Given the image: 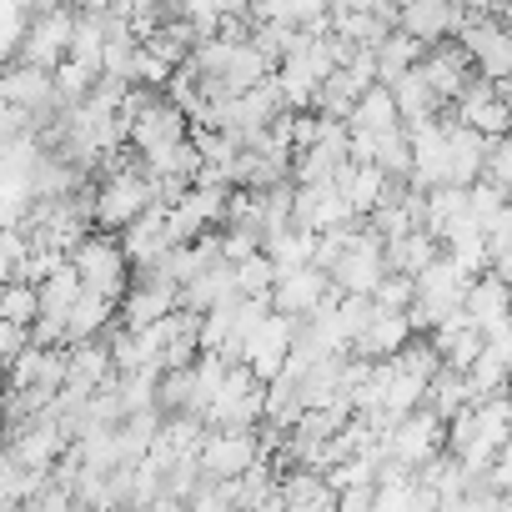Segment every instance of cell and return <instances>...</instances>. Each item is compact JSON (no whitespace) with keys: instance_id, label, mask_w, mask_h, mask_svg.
I'll return each mask as SVG.
<instances>
[{"instance_id":"obj_1","label":"cell","mask_w":512,"mask_h":512,"mask_svg":"<svg viewBox=\"0 0 512 512\" xmlns=\"http://www.w3.org/2000/svg\"><path fill=\"white\" fill-rule=\"evenodd\" d=\"M71 267H76L81 287L96 292V297L121 302V297L131 292V262H126V251H121V241H116L111 231H101V236H96V231L81 236L76 251H71Z\"/></svg>"},{"instance_id":"obj_2","label":"cell","mask_w":512,"mask_h":512,"mask_svg":"<svg viewBox=\"0 0 512 512\" xmlns=\"http://www.w3.org/2000/svg\"><path fill=\"white\" fill-rule=\"evenodd\" d=\"M146 206H156V181L146 176V166L136 161H126L121 171H111V176H101V186H96V226L101 231H126Z\"/></svg>"},{"instance_id":"obj_3","label":"cell","mask_w":512,"mask_h":512,"mask_svg":"<svg viewBox=\"0 0 512 512\" xmlns=\"http://www.w3.org/2000/svg\"><path fill=\"white\" fill-rule=\"evenodd\" d=\"M442 442H447V422H442L432 407H417V412L392 417V422L382 427V452H387L392 462H407L412 472H417L422 462H432V457L442 452Z\"/></svg>"},{"instance_id":"obj_4","label":"cell","mask_w":512,"mask_h":512,"mask_svg":"<svg viewBox=\"0 0 512 512\" xmlns=\"http://www.w3.org/2000/svg\"><path fill=\"white\" fill-rule=\"evenodd\" d=\"M382 251H387V241H382L367 221H357V231H352L347 251L337 256V267L327 272V277H332V287H337V292H347V297H372V292H377V282L387 277Z\"/></svg>"},{"instance_id":"obj_5","label":"cell","mask_w":512,"mask_h":512,"mask_svg":"<svg viewBox=\"0 0 512 512\" xmlns=\"http://www.w3.org/2000/svg\"><path fill=\"white\" fill-rule=\"evenodd\" d=\"M76 16H81V11H71V6L36 11L31 26H26V41H21V61H26V66H41V71H56V66L71 56Z\"/></svg>"},{"instance_id":"obj_6","label":"cell","mask_w":512,"mask_h":512,"mask_svg":"<svg viewBox=\"0 0 512 512\" xmlns=\"http://www.w3.org/2000/svg\"><path fill=\"white\" fill-rule=\"evenodd\" d=\"M196 462H201L206 477L236 482V477L251 472L256 462H267V452H262V437H256V432H221V427H206V442H201Z\"/></svg>"},{"instance_id":"obj_7","label":"cell","mask_w":512,"mask_h":512,"mask_svg":"<svg viewBox=\"0 0 512 512\" xmlns=\"http://www.w3.org/2000/svg\"><path fill=\"white\" fill-rule=\"evenodd\" d=\"M191 136V121H186V111L171 101V96H161V91H151L146 96V106L131 116V126H126V141L136 146V156H151V151H161V146H171V141H186Z\"/></svg>"},{"instance_id":"obj_8","label":"cell","mask_w":512,"mask_h":512,"mask_svg":"<svg viewBox=\"0 0 512 512\" xmlns=\"http://www.w3.org/2000/svg\"><path fill=\"white\" fill-rule=\"evenodd\" d=\"M292 337H297V322L282 317V312H267L262 322H256V332L246 337V352H241V362L251 367L256 382L282 377V367H287V357H292Z\"/></svg>"},{"instance_id":"obj_9","label":"cell","mask_w":512,"mask_h":512,"mask_svg":"<svg viewBox=\"0 0 512 512\" xmlns=\"http://www.w3.org/2000/svg\"><path fill=\"white\" fill-rule=\"evenodd\" d=\"M362 216L347 206V196L327 181V186H297V201H292V226H307V231H337V226H357Z\"/></svg>"},{"instance_id":"obj_10","label":"cell","mask_w":512,"mask_h":512,"mask_svg":"<svg viewBox=\"0 0 512 512\" xmlns=\"http://www.w3.org/2000/svg\"><path fill=\"white\" fill-rule=\"evenodd\" d=\"M332 292H337V287H332V277H327L322 267H302V272L277 277V287H272V312H282V317L302 322V317H312Z\"/></svg>"},{"instance_id":"obj_11","label":"cell","mask_w":512,"mask_h":512,"mask_svg":"<svg viewBox=\"0 0 512 512\" xmlns=\"http://www.w3.org/2000/svg\"><path fill=\"white\" fill-rule=\"evenodd\" d=\"M462 16L467 11L457 6V0H412V6H402V16H397V31H407L422 46H442L462 31Z\"/></svg>"},{"instance_id":"obj_12","label":"cell","mask_w":512,"mask_h":512,"mask_svg":"<svg viewBox=\"0 0 512 512\" xmlns=\"http://www.w3.org/2000/svg\"><path fill=\"white\" fill-rule=\"evenodd\" d=\"M422 76H427V86L437 91V101L442 106H457V96L467 91V81L477 76L472 71V56L457 46V41H442V46H427V56H422V66H417Z\"/></svg>"},{"instance_id":"obj_13","label":"cell","mask_w":512,"mask_h":512,"mask_svg":"<svg viewBox=\"0 0 512 512\" xmlns=\"http://www.w3.org/2000/svg\"><path fill=\"white\" fill-rule=\"evenodd\" d=\"M166 211H171V206H161V201H156V206H146V211H141V216H136L126 231H116V241H121V251H126V262H131L136 272H141V267H156L161 256L171 251V236H166Z\"/></svg>"},{"instance_id":"obj_14","label":"cell","mask_w":512,"mask_h":512,"mask_svg":"<svg viewBox=\"0 0 512 512\" xmlns=\"http://www.w3.org/2000/svg\"><path fill=\"white\" fill-rule=\"evenodd\" d=\"M447 121V186H472L482 181V156H487V136H477L472 126L457 121V111H442Z\"/></svg>"},{"instance_id":"obj_15","label":"cell","mask_w":512,"mask_h":512,"mask_svg":"<svg viewBox=\"0 0 512 512\" xmlns=\"http://www.w3.org/2000/svg\"><path fill=\"white\" fill-rule=\"evenodd\" d=\"M176 292H181V287H171V282L136 277V282H131V292L121 297V327H131V332H146L151 322L171 317V312L181 307V302H176Z\"/></svg>"},{"instance_id":"obj_16","label":"cell","mask_w":512,"mask_h":512,"mask_svg":"<svg viewBox=\"0 0 512 512\" xmlns=\"http://www.w3.org/2000/svg\"><path fill=\"white\" fill-rule=\"evenodd\" d=\"M462 317L487 337L492 327H502V322L512 317V287H507L502 277H492V272L472 277V282H467V297H462Z\"/></svg>"},{"instance_id":"obj_17","label":"cell","mask_w":512,"mask_h":512,"mask_svg":"<svg viewBox=\"0 0 512 512\" xmlns=\"http://www.w3.org/2000/svg\"><path fill=\"white\" fill-rule=\"evenodd\" d=\"M176 302H181V312H196V317H206V312H216V307H231V302H241L231 262H216V267L196 272V277H191V282L176 292Z\"/></svg>"},{"instance_id":"obj_18","label":"cell","mask_w":512,"mask_h":512,"mask_svg":"<svg viewBox=\"0 0 512 512\" xmlns=\"http://www.w3.org/2000/svg\"><path fill=\"white\" fill-rule=\"evenodd\" d=\"M116 382V367H111V347L106 337L101 342H76L66 347V387L81 392V397H96L101 387Z\"/></svg>"},{"instance_id":"obj_19","label":"cell","mask_w":512,"mask_h":512,"mask_svg":"<svg viewBox=\"0 0 512 512\" xmlns=\"http://www.w3.org/2000/svg\"><path fill=\"white\" fill-rule=\"evenodd\" d=\"M412 337H417V332H412L407 312H382V307H377L372 327L352 342V357H362V362H387V357H397Z\"/></svg>"},{"instance_id":"obj_20","label":"cell","mask_w":512,"mask_h":512,"mask_svg":"<svg viewBox=\"0 0 512 512\" xmlns=\"http://www.w3.org/2000/svg\"><path fill=\"white\" fill-rule=\"evenodd\" d=\"M427 337H432V347H437V357H442V367H447V372H467V367L487 352V337H482L462 312H457L452 322H442L437 332H427Z\"/></svg>"},{"instance_id":"obj_21","label":"cell","mask_w":512,"mask_h":512,"mask_svg":"<svg viewBox=\"0 0 512 512\" xmlns=\"http://www.w3.org/2000/svg\"><path fill=\"white\" fill-rule=\"evenodd\" d=\"M6 377H11V387H51V392H61L66 387V347H26L11 367H6Z\"/></svg>"},{"instance_id":"obj_22","label":"cell","mask_w":512,"mask_h":512,"mask_svg":"<svg viewBox=\"0 0 512 512\" xmlns=\"http://www.w3.org/2000/svg\"><path fill=\"white\" fill-rule=\"evenodd\" d=\"M387 171L382 166H372V161H347L342 171H337V191L347 196V206L357 211V216H372L377 206H382V196H387Z\"/></svg>"},{"instance_id":"obj_23","label":"cell","mask_w":512,"mask_h":512,"mask_svg":"<svg viewBox=\"0 0 512 512\" xmlns=\"http://www.w3.org/2000/svg\"><path fill=\"white\" fill-rule=\"evenodd\" d=\"M116 317H121V302L96 297V292H81V302H76L71 317H66V347H76V342H101V337L116 327Z\"/></svg>"},{"instance_id":"obj_24","label":"cell","mask_w":512,"mask_h":512,"mask_svg":"<svg viewBox=\"0 0 512 512\" xmlns=\"http://www.w3.org/2000/svg\"><path fill=\"white\" fill-rule=\"evenodd\" d=\"M387 91H392V101H397V116H402V126H422V121H437V116L447 111L417 66H412L407 76H397Z\"/></svg>"},{"instance_id":"obj_25","label":"cell","mask_w":512,"mask_h":512,"mask_svg":"<svg viewBox=\"0 0 512 512\" xmlns=\"http://www.w3.org/2000/svg\"><path fill=\"white\" fill-rule=\"evenodd\" d=\"M442 256V241L427 231V226H417V231H407V236H397V241H387V251H382V262H387V272H402V277H417V272H427L432 262Z\"/></svg>"},{"instance_id":"obj_26","label":"cell","mask_w":512,"mask_h":512,"mask_svg":"<svg viewBox=\"0 0 512 512\" xmlns=\"http://www.w3.org/2000/svg\"><path fill=\"white\" fill-rule=\"evenodd\" d=\"M262 251L272 256L277 277L302 272V267H312V256H317V231H307V226H282V231H272V236L262 241Z\"/></svg>"},{"instance_id":"obj_27","label":"cell","mask_w":512,"mask_h":512,"mask_svg":"<svg viewBox=\"0 0 512 512\" xmlns=\"http://www.w3.org/2000/svg\"><path fill=\"white\" fill-rule=\"evenodd\" d=\"M347 131H372V136H387V131H402V116H397V101L387 86H372L357 96L352 116H347Z\"/></svg>"},{"instance_id":"obj_28","label":"cell","mask_w":512,"mask_h":512,"mask_svg":"<svg viewBox=\"0 0 512 512\" xmlns=\"http://www.w3.org/2000/svg\"><path fill=\"white\" fill-rule=\"evenodd\" d=\"M462 221H472V206H467V186H432L427 191V216H422V226L442 241L452 226H462Z\"/></svg>"},{"instance_id":"obj_29","label":"cell","mask_w":512,"mask_h":512,"mask_svg":"<svg viewBox=\"0 0 512 512\" xmlns=\"http://www.w3.org/2000/svg\"><path fill=\"white\" fill-rule=\"evenodd\" d=\"M422 56H427L422 41H412L407 31H392V36L377 46V86H392L397 76H407L412 66H422Z\"/></svg>"},{"instance_id":"obj_30","label":"cell","mask_w":512,"mask_h":512,"mask_svg":"<svg viewBox=\"0 0 512 512\" xmlns=\"http://www.w3.org/2000/svg\"><path fill=\"white\" fill-rule=\"evenodd\" d=\"M462 126H472L477 136H512V101H502L497 91L482 96V101H462L452 106Z\"/></svg>"},{"instance_id":"obj_31","label":"cell","mask_w":512,"mask_h":512,"mask_svg":"<svg viewBox=\"0 0 512 512\" xmlns=\"http://www.w3.org/2000/svg\"><path fill=\"white\" fill-rule=\"evenodd\" d=\"M362 91H367V86H362V81H357V76L342 66V71H332V76L317 86V106H312V111H317V116H332V121H347Z\"/></svg>"},{"instance_id":"obj_32","label":"cell","mask_w":512,"mask_h":512,"mask_svg":"<svg viewBox=\"0 0 512 512\" xmlns=\"http://www.w3.org/2000/svg\"><path fill=\"white\" fill-rule=\"evenodd\" d=\"M81 277H76V267L66 262L56 277H46L41 287H36V297H41V317H51V322H66L71 317V307L81 302Z\"/></svg>"},{"instance_id":"obj_33","label":"cell","mask_w":512,"mask_h":512,"mask_svg":"<svg viewBox=\"0 0 512 512\" xmlns=\"http://www.w3.org/2000/svg\"><path fill=\"white\" fill-rule=\"evenodd\" d=\"M51 76H56V96H61V106H81V101L96 91V81H101L96 66H81V61H71V56H66Z\"/></svg>"},{"instance_id":"obj_34","label":"cell","mask_w":512,"mask_h":512,"mask_svg":"<svg viewBox=\"0 0 512 512\" xmlns=\"http://www.w3.org/2000/svg\"><path fill=\"white\" fill-rule=\"evenodd\" d=\"M231 272H236V292H241V297H267V292L277 287V267H272L267 251L246 256V262H231Z\"/></svg>"},{"instance_id":"obj_35","label":"cell","mask_w":512,"mask_h":512,"mask_svg":"<svg viewBox=\"0 0 512 512\" xmlns=\"http://www.w3.org/2000/svg\"><path fill=\"white\" fill-rule=\"evenodd\" d=\"M0 317L31 332V322L41 317V297H36V287H31V282H6V287H0Z\"/></svg>"},{"instance_id":"obj_36","label":"cell","mask_w":512,"mask_h":512,"mask_svg":"<svg viewBox=\"0 0 512 512\" xmlns=\"http://www.w3.org/2000/svg\"><path fill=\"white\" fill-rule=\"evenodd\" d=\"M26 26H31V11L21 0H0V66H11V56H21Z\"/></svg>"},{"instance_id":"obj_37","label":"cell","mask_w":512,"mask_h":512,"mask_svg":"<svg viewBox=\"0 0 512 512\" xmlns=\"http://www.w3.org/2000/svg\"><path fill=\"white\" fill-rule=\"evenodd\" d=\"M372 317H377V302L372 297H337V332H342V342H347V352H352V342L372 327Z\"/></svg>"},{"instance_id":"obj_38","label":"cell","mask_w":512,"mask_h":512,"mask_svg":"<svg viewBox=\"0 0 512 512\" xmlns=\"http://www.w3.org/2000/svg\"><path fill=\"white\" fill-rule=\"evenodd\" d=\"M186 512H236V482H221V477L201 472V482L186 497Z\"/></svg>"},{"instance_id":"obj_39","label":"cell","mask_w":512,"mask_h":512,"mask_svg":"<svg viewBox=\"0 0 512 512\" xmlns=\"http://www.w3.org/2000/svg\"><path fill=\"white\" fill-rule=\"evenodd\" d=\"M377 166L392 176V181H407L412 176V141H407V126L402 131H387L377 141Z\"/></svg>"},{"instance_id":"obj_40","label":"cell","mask_w":512,"mask_h":512,"mask_svg":"<svg viewBox=\"0 0 512 512\" xmlns=\"http://www.w3.org/2000/svg\"><path fill=\"white\" fill-rule=\"evenodd\" d=\"M482 181H492V186H502V191L512 196V136H487Z\"/></svg>"},{"instance_id":"obj_41","label":"cell","mask_w":512,"mask_h":512,"mask_svg":"<svg viewBox=\"0 0 512 512\" xmlns=\"http://www.w3.org/2000/svg\"><path fill=\"white\" fill-rule=\"evenodd\" d=\"M507 201H512V196H507L502 186H492V181H472V186H467V206H472V221H477L482 231L497 221V211H502Z\"/></svg>"},{"instance_id":"obj_42","label":"cell","mask_w":512,"mask_h":512,"mask_svg":"<svg viewBox=\"0 0 512 512\" xmlns=\"http://www.w3.org/2000/svg\"><path fill=\"white\" fill-rule=\"evenodd\" d=\"M412 297H417V282L402 277V272H387V277L377 282V292H372V302H377L382 312H407Z\"/></svg>"},{"instance_id":"obj_43","label":"cell","mask_w":512,"mask_h":512,"mask_svg":"<svg viewBox=\"0 0 512 512\" xmlns=\"http://www.w3.org/2000/svg\"><path fill=\"white\" fill-rule=\"evenodd\" d=\"M256 251H262V236L236 231V226L221 231V256H226V262H246V256H256Z\"/></svg>"},{"instance_id":"obj_44","label":"cell","mask_w":512,"mask_h":512,"mask_svg":"<svg viewBox=\"0 0 512 512\" xmlns=\"http://www.w3.org/2000/svg\"><path fill=\"white\" fill-rule=\"evenodd\" d=\"M26 347H31V332L0 317V372H6V367H11V362H16V357H21Z\"/></svg>"},{"instance_id":"obj_45","label":"cell","mask_w":512,"mask_h":512,"mask_svg":"<svg viewBox=\"0 0 512 512\" xmlns=\"http://www.w3.org/2000/svg\"><path fill=\"white\" fill-rule=\"evenodd\" d=\"M487 482L497 487V492H512V442L492 457V467H487Z\"/></svg>"},{"instance_id":"obj_46","label":"cell","mask_w":512,"mask_h":512,"mask_svg":"<svg viewBox=\"0 0 512 512\" xmlns=\"http://www.w3.org/2000/svg\"><path fill=\"white\" fill-rule=\"evenodd\" d=\"M372 497H377V487H347V492H337V512H372Z\"/></svg>"},{"instance_id":"obj_47","label":"cell","mask_w":512,"mask_h":512,"mask_svg":"<svg viewBox=\"0 0 512 512\" xmlns=\"http://www.w3.org/2000/svg\"><path fill=\"white\" fill-rule=\"evenodd\" d=\"M457 6H462V11H472V16H492V11L502 6V0H457Z\"/></svg>"},{"instance_id":"obj_48","label":"cell","mask_w":512,"mask_h":512,"mask_svg":"<svg viewBox=\"0 0 512 512\" xmlns=\"http://www.w3.org/2000/svg\"><path fill=\"white\" fill-rule=\"evenodd\" d=\"M21 6L36 16V11H51V6H61V0H21Z\"/></svg>"},{"instance_id":"obj_49","label":"cell","mask_w":512,"mask_h":512,"mask_svg":"<svg viewBox=\"0 0 512 512\" xmlns=\"http://www.w3.org/2000/svg\"><path fill=\"white\" fill-rule=\"evenodd\" d=\"M492 16H497V21H502V26H512V0H502V6H497V11H492Z\"/></svg>"},{"instance_id":"obj_50","label":"cell","mask_w":512,"mask_h":512,"mask_svg":"<svg viewBox=\"0 0 512 512\" xmlns=\"http://www.w3.org/2000/svg\"><path fill=\"white\" fill-rule=\"evenodd\" d=\"M6 397H11V377L0 372V412H6Z\"/></svg>"},{"instance_id":"obj_51","label":"cell","mask_w":512,"mask_h":512,"mask_svg":"<svg viewBox=\"0 0 512 512\" xmlns=\"http://www.w3.org/2000/svg\"><path fill=\"white\" fill-rule=\"evenodd\" d=\"M0 106H11V86H6V66H0Z\"/></svg>"}]
</instances>
